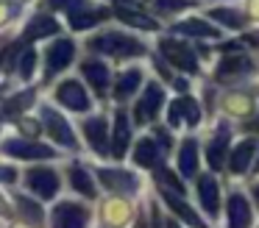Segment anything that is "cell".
Masks as SVG:
<instances>
[{"mask_svg":"<svg viewBox=\"0 0 259 228\" xmlns=\"http://www.w3.org/2000/svg\"><path fill=\"white\" fill-rule=\"evenodd\" d=\"M67 184L75 195H81V198H87V200H92L98 195V184H95V178H92V172L87 170L84 164H78V161H70L67 164Z\"/></svg>","mask_w":259,"mask_h":228,"instance_id":"4fadbf2b","label":"cell"},{"mask_svg":"<svg viewBox=\"0 0 259 228\" xmlns=\"http://www.w3.org/2000/svg\"><path fill=\"white\" fill-rule=\"evenodd\" d=\"M90 50L95 53H106V56H114V59H128V56H142L145 53V44L140 39L128 36V33H120V31H103L98 36L90 39L87 44Z\"/></svg>","mask_w":259,"mask_h":228,"instance_id":"6da1fadb","label":"cell"},{"mask_svg":"<svg viewBox=\"0 0 259 228\" xmlns=\"http://www.w3.org/2000/svg\"><path fill=\"white\" fill-rule=\"evenodd\" d=\"M17 131H20V136L34 139V136H39V133H42V122L34 120V117H28V114H20L17 117Z\"/></svg>","mask_w":259,"mask_h":228,"instance_id":"e575fe53","label":"cell"},{"mask_svg":"<svg viewBox=\"0 0 259 228\" xmlns=\"http://www.w3.org/2000/svg\"><path fill=\"white\" fill-rule=\"evenodd\" d=\"M20 172L14 164H6V161H0V184H6V187H12V184H17Z\"/></svg>","mask_w":259,"mask_h":228,"instance_id":"8d00e7d4","label":"cell"},{"mask_svg":"<svg viewBox=\"0 0 259 228\" xmlns=\"http://www.w3.org/2000/svg\"><path fill=\"white\" fill-rule=\"evenodd\" d=\"M25 189H28L31 195H36V198L42 200H53L59 195V189H62V175H59L56 167L51 164H36V167H28L25 170Z\"/></svg>","mask_w":259,"mask_h":228,"instance_id":"277c9868","label":"cell"},{"mask_svg":"<svg viewBox=\"0 0 259 228\" xmlns=\"http://www.w3.org/2000/svg\"><path fill=\"white\" fill-rule=\"evenodd\" d=\"M0 92H3V86H0Z\"/></svg>","mask_w":259,"mask_h":228,"instance_id":"681fc988","label":"cell"},{"mask_svg":"<svg viewBox=\"0 0 259 228\" xmlns=\"http://www.w3.org/2000/svg\"><path fill=\"white\" fill-rule=\"evenodd\" d=\"M14 209L23 214V220L28 222V225H42V222H45L42 206L36 203L34 198H28V195H17V198H14Z\"/></svg>","mask_w":259,"mask_h":228,"instance_id":"603a6c76","label":"cell"},{"mask_svg":"<svg viewBox=\"0 0 259 228\" xmlns=\"http://www.w3.org/2000/svg\"><path fill=\"white\" fill-rule=\"evenodd\" d=\"M12 3H17V6H23V3H28V0H12Z\"/></svg>","mask_w":259,"mask_h":228,"instance_id":"7dc6e473","label":"cell"},{"mask_svg":"<svg viewBox=\"0 0 259 228\" xmlns=\"http://www.w3.org/2000/svg\"><path fill=\"white\" fill-rule=\"evenodd\" d=\"M156 6L162 11H181V9H187V0H156Z\"/></svg>","mask_w":259,"mask_h":228,"instance_id":"74e56055","label":"cell"},{"mask_svg":"<svg viewBox=\"0 0 259 228\" xmlns=\"http://www.w3.org/2000/svg\"><path fill=\"white\" fill-rule=\"evenodd\" d=\"M179 170H181V175H195V170H198V142L195 139H184L181 142V148H179Z\"/></svg>","mask_w":259,"mask_h":228,"instance_id":"cb8c5ba5","label":"cell"},{"mask_svg":"<svg viewBox=\"0 0 259 228\" xmlns=\"http://www.w3.org/2000/svg\"><path fill=\"white\" fill-rule=\"evenodd\" d=\"M153 170H156V178H159V184H162V187H170V189H176L179 195H184V184L176 178V172H170L167 167H162V164L153 167Z\"/></svg>","mask_w":259,"mask_h":228,"instance_id":"d590c367","label":"cell"},{"mask_svg":"<svg viewBox=\"0 0 259 228\" xmlns=\"http://www.w3.org/2000/svg\"><path fill=\"white\" fill-rule=\"evenodd\" d=\"M253 200H256V206H259V187L253 189Z\"/></svg>","mask_w":259,"mask_h":228,"instance_id":"bcb514c9","label":"cell"},{"mask_svg":"<svg viewBox=\"0 0 259 228\" xmlns=\"http://www.w3.org/2000/svg\"><path fill=\"white\" fill-rule=\"evenodd\" d=\"M53 100L59 106H64L67 111H73V114H90L92 111V98L78 78H62L53 86Z\"/></svg>","mask_w":259,"mask_h":228,"instance_id":"3957f363","label":"cell"},{"mask_svg":"<svg viewBox=\"0 0 259 228\" xmlns=\"http://www.w3.org/2000/svg\"><path fill=\"white\" fill-rule=\"evenodd\" d=\"M142 70L140 67H128V70H123L117 75V81H114V100H128V98H134V92H140V86H142Z\"/></svg>","mask_w":259,"mask_h":228,"instance_id":"e0dca14e","label":"cell"},{"mask_svg":"<svg viewBox=\"0 0 259 228\" xmlns=\"http://www.w3.org/2000/svg\"><path fill=\"white\" fill-rule=\"evenodd\" d=\"M212 20L214 22H223L226 28H242V14L234 9H214L212 11Z\"/></svg>","mask_w":259,"mask_h":228,"instance_id":"836d02e7","label":"cell"},{"mask_svg":"<svg viewBox=\"0 0 259 228\" xmlns=\"http://www.w3.org/2000/svg\"><path fill=\"white\" fill-rule=\"evenodd\" d=\"M245 42L251 44V48H259V31H251V33H245Z\"/></svg>","mask_w":259,"mask_h":228,"instance_id":"7bdbcfd3","label":"cell"},{"mask_svg":"<svg viewBox=\"0 0 259 228\" xmlns=\"http://www.w3.org/2000/svg\"><path fill=\"white\" fill-rule=\"evenodd\" d=\"M48 220H51V228H90L92 209H90V203L67 198V200H59L53 206Z\"/></svg>","mask_w":259,"mask_h":228,"instance_id":"7a4b0ae2","label":"cell"},{"mask_svg":"<svg viewBox=\"0 0 259 228\" xmlns=\"http://www.w3.org/2000/svg\"><path fill=\"white\" fill-rule=\"evenodd\" d=\"M162 198H164V203H167L170 209H173L176 214H179L181 220L187 222V225H192V228H209L206 222H203L201 217H198L195 211H192L190 206H187L184 200H181V195H176V192H167V189H162Z\"/></svg>","mask_w":259,"mask_h":228,"instance_id":"44dd1931","label":"cell"},{"mask_svg":"<svg viewBox=\"0 0 259 228\" xmlns=\"http://www.w3.org/2000/svg\"><path fill=\"white\" fill-rule=\"evenodd\" d=\"M153 142L162 145V148H170V133L164 131V128H156V133H153Z\"/></svg>","mask_w":259,"mask_h":228,"instance_id":"ab89813d","label":"cell"},{"mask_svg":"<svg viewBox=\"0 0 259 228\" xmlns=\"http://www.w3.org/2000/svg\"><path fill=\"white\" fill-rule=\"evenodd\" d=\"M162 106H164V89L159 86L156 81H151L145 86V92H142V98L137 100V106H134V122H137V125L153 122Z\"/></svg>","mask_w":259,"mask_h":228,"instance_id":"9c48e42d","label":"cell"},{"mask_svg":"<svg viewBox=\"0 0 259 228\" xmlns=\"http://www.w3.org/2000/svg\"><path fill=\"white\" fill-rule=\"evenodd\" d=\"M9 20H12V9H9V3H3V0H0V28L6 25Z\"/></svg>","mask_w":259,"mask_h":228,"instance_id":"60d3db41","label":"cell"},{"mask_svg":"<svg viewBox=\"0 0 259 228\" xmlns=\"http://www.w3.org/2000/svg\"><path fill=\"white\" fill-rule=\"evenodd\" d=\"M114 14H117L125 25H131V28H142V31H156V28H159L156 20H151L148 14L134 11V9H123V6H117V11H114Z\"/></svg>","mask_w":259,"mask_h":228,"instance_id":"f1b7e54d","label":"cell"},{"mask_svg":"<svg viewBox=\"0 0 259 228\" xmlns=\"http://www.w3.org/2000/svg\"><path fill=\"white\" fill-rule=\"evenodd\" d=\"M81 133L95 156H109V122L103 114H92L81 120Z\"/></svg>","mask_w":259,"mask_h":228,"instance_id":"ba28073f","label":"cell"},{"mask_svg":"<svg viewBox=\"0 0 259 228\" xmlns=\"http://www.w3.org/2000/svg\"><path fill=\"white\" fill-rule=\"evenodd\" d=\"M62 31V22L56 20L53 14H34L25 25V42H36V39H48V36H56Z\"/></svg>","mask_w":259,"mask_h":228,"instance_id":"5bb4252c","label":"cell"},{"mask_svg":"<svg viewBox=\"0 0 259 228\" xmlns=\"http://www.w3.org/2000/svg\"><path fill=\"white\" fill-rule=\"evenodd\" d=\"M75 53H78V48H75V42L67 36L48 44L45 48V81H53L59 72L67 70V67L73 64Z\"/></svg>","mask_w":259,"mask_h":228,"instance_id":"52a82bcc","label":"cell"},{"mask_svg":"<svg viewBox=\"0 0 259 228\" xmlns=\"http://www.w3.org/2000/svg\"><path fill=\"white\" fill-rule=\"evenodd\" d=\"M179 106H181V120L187 125H198L201 122V109H198V103L192 98H179Z\"/></svg>","mask_w":259,"mask_h":228,"instance_id":"d6a6232c","label":"cell"},{"mask_svg":"<svg viewBox=\"0 0 259 228\" xmlns=\"http://www.w3.org/2000/svg\"><path fill=\"white\" fill-rule=\"evenodd\" d=\"M159 50H162V56L173 67H179V70H184V72H198V61H195V56H192V50L187 48V44L176 42V39H162V42H159Z\"/></svg>","mask_w":259,"mask_h":228,"instance_id":"7c38bea8","label":"cell"},{"mask_svg":"<svg viewBox=\"0 0 259 228\" xmlns=\"http://www.w3.org/2000/svg\"><path fill=\"white\" fill-rule=\"evenodd\" d=\"M253 167H256V170H259V159H256V161H253Z\"/></svg>","mask_w":259,"mask_h":228,"instance_id":"c3c4849f","label":"cell"},{"mask_svg":"<svg viewBox=\"0 0 259 228\" xmlns=\"http://www.w3.org/2000/svg\"><path fill=\"white\" fill-rule=\"evenodd\" d=\"M128 217H131V206L125 203L123 198H114V200H106V203H103V222H106V225L120 228V225L128 222Z\"/></svg>","mask_w":259,"mask_h":228,"instance_id":"7402d4cb","label":"cell"},{"mask_svg":"<svg viewBox=\"0 0 259 228\" xmlns=\"http://www.w3.org/2000/svg\"><path fill=\"white\" fill-rule=\"evenodd\" d=\"M34 100H36V89H23V92H17L14 98H9V100H3V106H0V111L6 117H20L28 106H34Z\"/></svg>","mask_w":259,"mask_h":228,"instance_id":"484cf974","label":"cell"},{"mask_svg":"<svg viewBox=\"0 0 259 228\" xmlns=\"http://www.w3.org/2000/svg\"><path fill=\"white\" fill-rule=\"evenodd\" d=\"M106 14L109 11L87 6V9H78V11H73V14H67V20H70V28H73V31H90V28L101 25V20H106Z\"/></svg>","mask_w":259,"mask_h":228,"instance_id":"d6986e66","label":"cell"},{"mask_svg":"<svg viewBox=\"0 0 259 228\" xmlns=\"http://www.w3.org/2000/svg\"><path fill=\"white\" fill-rule=\"evenodd\" d=\"M167 122H170L173 128L181 122V106H179V100H173V103L167 106Z\"/></svg>","mask_w":259,"mask_h":228,"instance_id":"f35d334b","label":"cell"},{"mask_svg":"<svg viewBox=\"0 0 259 228\" xmlns=\"http://www.w3.org/2000/svg\"><path fill=\"white\" fill-rule=\"evenodd\" d=\"M195 192H198V200H201L203 211H206L212 220H218V214H220V189H218V181H214L212 175H201V178H198Z\"/></svg>","mask_w":259,"mask_h":228,"instance_id":"2e32d148","label":"cell"},{"mask_svg":"<svg viewBox=\"0 0 259 228\" xmlns=\"http://www.w3.org/2000/svg\"><path fill=\"white\" fill-rule=\"evenodd\" d=\"M248 70H251V61H248L245 56H229V59L220 61L218 78H231V75H237V72H248Z\"/></svg>","mask_w":259,"mask_h":228,"instance_id":"f546056e","label":"cell"},{"mask_svg":"<svg viewBox=\"0 0 259 228\" xmlns=\"http://www.w3.org/2000/svg\"><path fill=\"white\" fill-rule=\"evenodd\" d=\"M251 225V203L234 192L229 198V228H248Z\"/></svg>","mask_w":259,"mask_h":228,"instance_id":"ffe728a7","label":"cell"},{"mask_svg":"<svg viewBox=\"0 0 259 228\" xmlns=\"http://www.w3.org/2000/svg\"><path fill=\"white\" fill-rule=\"evenodd\" d=\"M159 159H162V148L153 142V136H142L134 145V164L137 167L153 170V167H159Z\"/></svg>","mask_w":259,"mask_h":228,"instance_id":"ac0fdd59","label":"cell"},{"mask_svg":"<svg viewBox=\"0 0 259 228\" xmlns=\"http://www.w3.org/2000/svg\"><path fill=\"white\" fill-rule=\"evenodd\" d=\"M0 217H12V206H9V200L0 195Z\"/></svg>","mask_w":259,"mask_h":228,"instance_id":"b9f144b4","label":"cell"},{"mask_svg":"<svg viewBox=\"0 0 259 228\" xmlns=\"http://www.w3.org/2000/svg\"><path fill=\"white\" fill-rule=\"evenodd\" d=\"M81 75L92 83V89H95L98 95H103L109 89V83H112V70H109V64H103L101 59H84L81 61Z\"/></svg>","mask_w":259,"mask_h":228,"instance_id":"9a60e30c","label":"cell"},{"mask_svg":"<svg viewBox=\"0 0 259 228\" xmlns=\"http://www.w3.org/2000/svg\"><path fill=\"white\" fill-rule=\"evenodd\" d=\"M176 31H179V33H187V36H206V39H214V36H218V28L209 25V22H203V20H198V17L176 22Z\"/></svg>","mask_w":259,"mask_h":228,"instance_id":"83f0119b","label":"cell"},{"mask_svg":"<svg viewBox=\"0 0 259 228\" xmlns=\"http://www.w3.org/2000/svg\"><path fill=\"white\" fill-rule=\"evenodd\" d=\"M253 150H256V142H253V139H245V142H240V145L234 148V153H231V159H229V167H231L234 172H245L248 167H251Z\"/></svg>","mask_w":259,"mask_h":228,"instance_id":"4316f807","label":"cell"},{"mask_svg":"<svg viewBox=\"0 0 259 228\" xmlns=\"http://www.w3.org/2000/svg\"><path fill=\"white\" fill-rule=\"evenodd\" d=\"M36 61H39V53H36L34 48H25L23 53H20V61L14 67L20 70V78H23V81H31V78L36 75Z\"/></svg>","mask_w":259,"mask_h":228,"instance_id":"4dcf8cb0","label":"cell"},{"mask_svg":"<svg viewBox=\"0 0 259 228\" xmlns=\"http://www.w3.org/2000/svg\"><path fill=\"white\" fill-rule=\"evenodd\" d=\"M223 109L229 111V114L242 117V114H248V111H251V98H245V95L234 92V95H229V98L223 100Z\"/></svg>","mask_w":259,"mask_h":228,"instance_id":"1f68e13d","label":"cell"},{"mask_svg":"<svg viewBox=\"0 0 259 228\" xmlns=\"http://www.w3.org/2000/svg\"><path fill=\"white\" fill-rule=\"evenodd\" d=\"M164 228H179V222H176V220H167V222H164Z\"/></svg>","mask_w":259,"mask_h":228,"instance_id":"f6af8a7d","label":"cell"},{"mask_svg":"<svg viewBox=\"0 0 259 228\" xmlns=\"http://www.w3.org/2000/svg\"><path fill=\"white\" fill-rule=\"evenodd\" d=\"M98 178L109 192H117V195H134L140 189V178L128 170H120V167H101Z\"/></svg>","mask_w":259,"mask_h":228,"instance_id":"30bf717a","label":"cell"},{"mask_svg":"<svg viewBox=\"0 0 259 228\" xmlns=\"http://www.w3.org/2000/svg\"><path fill=\"white\" fill-rule=\"evenodd\" d=\"M42 125L48 128V133H51V139L59 145V148H67V150H81V142L78 136H75L73 125L67 122V117L62 114L59 109H53L51 103H42Z\"/></svg>","mask_w":259,"mask_h":228,"instance_id":"5b68a950","label":"cell"},{"mask_svg":"<svg viewBox=\"0 0 259 228\" xmlns=\"http://www.w3.org/2000/svg\"><path fill=\"white\" fill-rule=\"evenodd\" d=\"M131 145V120H128V111L117 109L114 111V128L109 133V156L112 159H123L125 150Z\"/></svg>","mask_w":259,"mask_h":228,"instance_id":"8fae6325","label":"cell"},{"mask_svg":"<svg viewBox=\"0 0 259 228\" xmlns=\"http://www.w3.org/2000/svg\"><path fill=\"white\" fill-rule=\"evenodd\" d=\"M248 14L259 20V0H251V6H248Z\"/></svg>","mask_w":259,"mask_h":228,"instance_id":"ee69618b","label":"cell"},{"mask_svg":"<svg viewBox=\"0 0 259 228\" xmlns=\"http://www.w3.org/2000/svg\"><path fill=\"white\" fill-rule=\"evenodd\" d=\"M0 150L12 159H20V161H48V159H56V148L45 142H36V139H25V136H17V139H3L0 142Z\"/></svg>","mask_w":259,"mask_h":228,"instance_id":"8992f818","label":"cell"},{"mask_svg":"<svg viewBox=\"0 0 259 228\" xmlns=\"http://www.w3.org/2000/svg\"><path fill=\"white\" fill-rule=\"evenodd\" d=\"M226 148H229V128H220V131L214 133V139L209 142V148H206L209 167H212V170H220V167H223Z\"/></svg>","mask_w":259,"mask_h":228,"instance_id":"d4e9b609","label":"cell"}]
</instances>
